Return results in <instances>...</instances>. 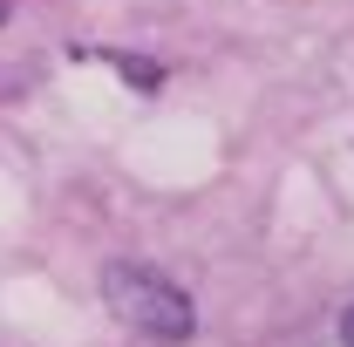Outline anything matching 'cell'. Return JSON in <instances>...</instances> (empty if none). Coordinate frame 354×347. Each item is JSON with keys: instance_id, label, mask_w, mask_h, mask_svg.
I'll use <instances>...</instances> for the list:
<instances>
[{"instance_id": "3957f363", "label": "cell", "mask_w": 354, "mask_h": 347, "mask_svg": "<svg viewBox=\"0 0 354 347\" xmlns=\"http://www.w3.org/2000/svg\"><path fill=\"white\" fill-rule=\"evenodd\" d=\"M0 21H7V0H0Z\"/></svg>"}, {"instance_id": "7a4b0ae2", "label": "cell", "mask_w": 354, "mask_h": 347, "mask_svg": "<svg viewBox=\"0 0 354 347\" xmlns=\"http://www.w3.org/2000/svg\"><path fill=\"white\" fill-rule=\"evenodd\" d=\"M341 347H354V306L341 313Z\"/></svg>"}, {"instance_id": "6da1fadb", "label": "cell", "mask_w": 354, "mask_h": 347, "mask_svg": "<svg viewBox=\"0 0 354 347\" xmlns=\"http://www.w3.org/2000/svg\"><path fill=\"white\" fill-rule=\"evenodd\" d=\"M102 300H109V313H116L130 334H143V341H157V347H184L191 334H198L191 293H184L177 279H164L157 265L109 259L102 265Z\"/></svg>"}]
</instances>
